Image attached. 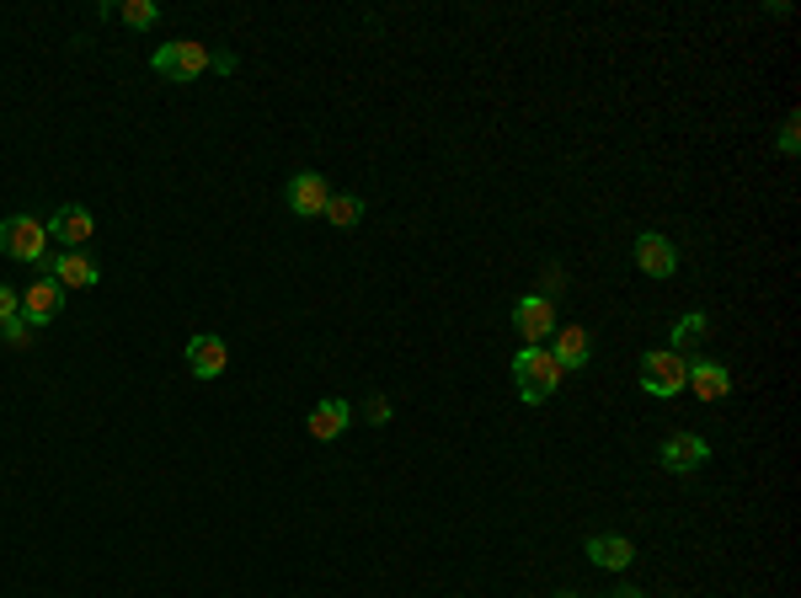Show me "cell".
<instances>
[{
    "label": "cell",
    "instance_id": "cell-6",
    "mask_svg": "<svg viewBox=\"0 0 801 598\" xmlns=\"http://www.w3.org/2000/svg\"><path fill=\"white\" fill-rule=\"evenodd\" d=\"M636 268L646 279H674L679 273V246L657 230H641L636 236Z\"/></svg>",
    "mask_w": 801,
    "mask_h": 598
},
{
    "label": "cell",
    "instance_id": "cell-24",
    "mask_svg": "<svg viewBox=\"0 0 801 598\" xmlns=\"http://www.w3.org/2000/svg\"><path fill=\"white\" fill-rule=\"evenodd\" d=\"M363 417H369V422H391V400H385V396H374L369 406H363Z\"/></svg>",
    "mask_w": 801,
    "mask_h": 598
},
{
    "label": "cell",
    "instance_id": "cell-15",
    "mask_svg": "<svg viewBox=\"0 0 801 598\" xmlns=\"http://www.w3.org/2000/svg\"><path fill=\"white\" fill-rule=\"evenodd\" d=\"M588 561L603 566V572H625V566L636 561V545H631L625 534H594V540H588Z\"/></svg>",
    "mask_w": 801,
    "mask_h": 598
},
{
    "label": "cell",
    "instance_id": "cell-13",
    "mask_svg": "<svg viewBox=\"0 0 801 598\" xmlns=\"http://www.w3.org/2000/svg\"><path fill=\"white\" fill-rule=\"evenodd\" d=\"M348 422H353V411H348V400H316L311 406V439H320V443H331V439H342L348 433Z\"/></svg>",
    "mask_w": 801,
    "mask_h": 598
},
{
    "label": "cell",
    "instance_id": "cell-14",
    "mask_svg": "<svg viewBox=\"0 0 801 598\" xmlns=\"http://www.w3.org/2000/svg\"><path fill=\"white\" fill-rule=\"evenodd\" d=\"M689 391L700 400H721L732 391V374H726V363L717 359H689Z\"/></svg>",
    "mask_w": 801,
    "mask_h": 598
},
{
    "label": "cell",
    "instance_id": "cell-23",
    "mask_svg": "<svg viewBox=\"0 0 801 598\" xmlns=\"http://www.w3.org/2000/svg\"><path fill=\"white\" fill-rule=\"evenodd\" d=\"M566 289V273L561 268H545V279H540V300H551V294H561Z\"/></svg>",
    "mask_w": 801,
    "mask_h": 598
},
{
    "label": "cell",
    "instance_id": "cell-17",
    "mask_svg": "<svg viewBox=\"0 0 801 598\" xmlns=\"http://www.w3.org/2000/svg\"><path fill=\"white\" fill-rule=\"evenodd\" d=\"M551 359L561 363V374L583 369V363H588V331H583V326H561V331H556V348H551Z\"/></svg>",
    "mask_w": 801,
    "mask_h": 598
},
{
    "label": "cell",
    "instance_id": "cell-18",
    "mask_svg": "<svg viewBox=\"0 0 801 598\" xmlns=\"http://www.w3.org/2000/svg\"><path fill=\"white\" fill-rule=\"evenodd\" d=\"M320 219H331L337 230H359L363 225V199L359 193H331V203H326Z\"/></svg>",
    "mask_w": 801,
    "mask_h": 598
},
{
    "label": "cell",
    "instance_id": "cell-22",
    "mask_svg": "<svg viewBox=\"0 0 801 598\" xmlns=\"http://www.w3.org/2000/svg\"><path fill=\"white\" fill-rule=\"evenodd\" d=\"M16 316H22V294H16L11 283H0V326H5V320H16Z\"/></svg>",
    "mask_w": 801,
    "mask_h": 598
},
{
    "label": "cell",
    "instance_id": "cell-2",
    "mask_svg": "<svg viewBox=\"0 0 801 598\" xmlns=\"http://www.w3.org/2000/svg\"><path fill=\"white\" fill-rule=\"evenodd\" d=\"M641 391L652 400H674L679 391H689V359H679L674 348H652L641 359Z\"/></svg>",
    "mask_w": 801,
    "mask_h": 598
},
{
    "label": "cell",
    "instance_id": "cell-1",
    "mask_svg": "<svg viewBox=\"0 0 801 598\" xmlns=\"http://www.w3.org/2000/svg\"><path fill=\"white\" fill-rule=\"evenodd\" d=\"M561 363L551 359V348H519V359H514V385H519V400L529 406H540V400H551L561 391Z\"/></svg>",
    "mask_w": 801,
    "mask_h": 598
},
{
    "label": "cell",
    "instance_id": "cell-19",
    "mask_svg": "<svg viewBox=\"0 0 801 598\" xmlns=\"http://www.w3.org/2000/svg\"><path fill=\"white\" fill-rule=\"evenodd\" d=\"M119 16L123 22H128V27H139V33H145V27H156V0H123L119 5Z\"/></svg>",
    "mask_w": 801,
    "mask_h": 598
},
{
    "label": "cell",
    "instance_id": "cell-7",
    "mask_svg": "<svg viewBox=\"0 0 801 598\" xmlns=\"http://www.w3.org/2000/svg\"><path fill=\"white\" fill-rule=\"evenodd\" d=\"M283 199H289V208H294L300 219H320V214H326V203H331V188H326V177H320V171H294Z\"/></svg>",
    "mask_w": 801,
    "mask_h": 598
},
{
    "label": "cell",
    "instance_id": "cell-5",
    "mask_svg": "<svg viewBox=\"0 0 801 598\" xmlns=\"http://www.w3.org/2000/svg\"><path fill=\"white\" fill-rule=\"evenodd\" d=\"M514 326H519L523 348H540V342L556 331V305L540 300V294H523L519 305H514Z\"/></svg>",
    "mask_w": 801,
    "mask_h": 598
},
{
    "label": "cell",
    "instance_id": "cell-21",
    "mask_svg": "<svg viewBox=\"0 0 801 598\" xmlns=\"http://www.w3.org/2000/svg\"><path fill=\"white\" fill-rule=\"evenodd\" d=\"M797 128H801L797 113H791V119L780 123V156H797V150H801V134H797Z\"/></svg>",
    "mask_w": 801,
    "mask_h": 598
},
{
    "label": "cell",
    "instance_id": "cell-3",
    "mask_svg": "<svg viewBox=\"0 0 801 598\" xmlns=\"http://www.w3.org/2000/svg\"><path fill=\"white\" fill-rule=\"evenodd\" d=\"M0 251H5L11 262H48V257H43V251H48V225L33 219V214L0 219Z\"/></svg>",
    "mask_w": 801,
    "mask_h": 598
},
{
    "label": "cell",
    "instance_id": "cell-9",
    "mask_svg": "<svg viewBox=\"0 0 801 598\" xmlns=\"http://www.w3.org/2000/svg\"><path fill=\"white\" fill-rule=\"evenodd\" d=\"M48 279L70 294V289H97L102 273H97V262L86 251H59V257H48Z\"/></svg>",
    "mask_w": 801,
    "mask_h": 598
},
{
    "label": "cell",
    "instance_id": "cell-4",
    "mask_svg": "<svg viewBox=\"0 0 801 598\" xmlns=\"http://www.w3.org/2000/svg\"><path fill=\"white\" fill-rule=\"evenodd\" d=\"M208 48H203L199 38H171V43H160L156 48V59H150V70L166 80H199L203 70H208Z\"/></svg>",
    "mask_w": 801,
    "mask_h": 598
},
{
    "label": "cell",
    "instance_id": "cell-26",
    "mask_svg": "<svg viewBox=\"0 0 801 598\" xmlns=\"http://www.w3.org/2000/svg\"><path fill=\"white\" fill-rule=\"evenodd\" d=\"M609 598H646L641 588H620V594H609Z\"/></svg>",
    "mask_w": 801,
    "mask_h": 598
},
{
    "label": "cell",
    "instance_id": "cell-20",
    "mask_svg": "<svg viewBox=\"0 0 801 598\" xmlns=\"http://www.w3.org/2000/svg\"><path fill=\"white\" fill-rule=\"evenodd\" d=\"M0 337H5L11 348H27V342H33V326H27V320L16 316V320H5V326H0Z\"/></svg>",
    "mask_w": 801,
    "mask_h": 598
},
{
    "label": "cell",
    "instance_id": "cell-12",
    "mask_svg": "<svg viewBox=\"0 0 801 598\" xmlns=\"http://www.w3.org/2000/svg\"><path fill=\"white\" fill-rule=\"evenodd\" d=\"M711 460V443L695 439V433H674V439L663 443V471H674V476H684V471H700Z\"/></svg>",
    "mask_w": 801,
    "mask_h": 598
},
{
    "label": "cell",
    "instance_id": "cell-10",
    "mask_svg": "<svg viewBox=\"0 0 801 598\" xmlns=\"http://www.w3.org/2000/svg\"><path fill=\"white\" fill-rule=\"evenodd\" d=\"M188 369H193L199 380H219V374L230 369V348H225V337L199 331V337L188 342Z\"/></svg>",
    "mask_w": 801,
    "mask_h": 598
},
{
    "label": "cell",
    "instance_id": "cell-16",
    "mask_svg": "<svg viewBox=\"0 0 801 598\" xmlns=\"http://www.w3.org/2000/svg\"><path fill=\"white\" fill-rule=\"evenodd\" d=\"M706 337H711V320H706V316H679V320H674V331H668V342H674V353H679V359H700Z\"/></svg>",
    "mask_w": 801,
    "mask_h": 598
},
{
    "label": "cell",
    "instance_id": "cell-25",
    "mask_svg": "<svg viewBox=\"0 0 801 598\" xmlns=\"http://www.w3.org/2000/svg\"><path fill=\"white\" fill-rule=\"evenodd\" d=\"M208 65H214V70H219V76H230V70H236V54H214V59H208Z\"/></svg>",
    "mask_w": 801,
    "mask_h": 598
},
{
    "label": "cell",
    "instance_id": "cell-8",
    "mask_svg": "<svg viewBox=\"0 0 801 598\" xmlns=\"http://www.w3.org/2000/svg\"><path fill=\"white\" fill-rule=\"evenodd\" d=\"M97 236V219H91V208H80V203H65V208H54V219H48V240H59L65 251H86V240Z\"/></svg>",
    "mask_w": 801,
    "mask_h": 598
},
{
    "label": "cell",
    "instance_id": "cell-11",
    "mask_svg": "<svg viewBox=\"0 0 801 598\" xmlns=\"http://www.w3.org/2000/svg\"><path fill=\"white\" fill-rule=\"evenodd\" d=\"M59 311H65V289H59L54 279H38L33 289H27V294H22V320H27L33 331H38V326H48V320L59 316Z\"/></svg>",
    "mask_w": 801,
    "mask_h": 598
}]
</instances>
